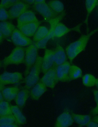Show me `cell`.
<instances>
[{
	"mask_svg": "<svg viewBox=\"0 0 98 127\" xmlns=\"http://www.w3.org/2000/svg\"><path fill=\"white\" fill-rule=\"evenodd\" d=\"M29 4L24 1L19 0L10 8L8 11L9 19L18 18L21 15L28 10Z\"/></svg>",
	"mask_w": 98,
	"mask_h": 127,
	"instance_id": "obj_9",
	"label": "cell"
},
{
	"mask_svg": "<svg viewBox=\"0 0 98 127\" xmlns=\"http://www.w3.org/2000/svg\"><path fill=\"white\" fill-rule=\"evenodd\" d=\"M4 38L3 36L1 33L0 32V44L2 42Z\"/></svg>",
	"mask_w": 98,
	"mask_h": 127,
	"instance_id": "obj_39",
	"label": "cell"
},
{
	"mask_svg": "<svg viewBox=\"0 0 98 127\" xmlns=\"http://www.w3.org/2000/svg\"><path fill=\"white\" fill-rule=\"evenodd\" d=\"M16 28L14 25L10 22L0 21V32L4 38H8L11 36Z\"/></svg>",
	"mask_w": 98,
	"mask_h": 127,
	"instance_id": "obj_21",
	"label": "cell"
},
{
	"mask_svg": "<svg viewBox=\"0 0 98 127\" xmlns=\"http://www.w3.org/2000/svg\"><path fill=\"white\" fill-rule=\"evenodd\" d=\"M9 19L8 11L0 6V21H5Z\"/></svg>",
	"mask_w": 98,
	"mask_h": 127,
	"instance_id": "obj_32",
	"label": "cell"
},
{
	"mask_svg": "<svg viewBox=\"0 0 98 127\" xmlns=\"http://www.w3.org/2000/svg\"><path fill=\"white\" fill-rule=\"evenodd\" d=\"M86 126L88 127H98V123L90 120Z\"/></svg>",
	"mask_w": 98,
	"mask_h": 127,
	"instance_id": "obj_35",
	"label": "cell"
},
{
	"mask_svg": "<svg viewBox=\"0 0 98 127\" xmlns=\"http://www.w3.org/2000/svg\"><path fill=\"white\" fill-rule=\"evenodd\" d=\"M5 87V86L2 85L0 83V91H1Z\"/></svg>",
	"mask_w": 98,
	"mask_h": 127,
	"instance_id": "obj_41",
	"label": "cell"
},
{
	"mask_svg": "<svg viewBox=\"0 0 98 127\" xmlns=\"http://www.w3.org/2000/svg\"><path fill=\"white\" fill-rule=\"evenodd\" d=\"M15 123H17L13 115L0 117V126Z\"/></svg>",
	"mask_w": 98,
	"mask_h": 127,
	"instance_id": "obj_30",
	"label": "cell"
},
{
	"mask_svg": "<svg viewBox=\"0 0 98 127\" xmlns=\"http://www.w3.org/2000/svg\"><path fill=\"white\" fill-rule=\"evenodd\" d=\"M4 100L1 91H0V102Z\"/></svg>",
	"mask_w": 98,
	"mask_h": 127,
	"instance_id": "obj_40",
	"label": "cell"
},
{
	"mask_svg": "<svg viewBox=\"0 0 98 127\" xmlns=\"http://www.w3.org/2000/svg\"><path fill=\"white\" fill-rule=\"evenodd\" d=\"M49 23L50 25V29L47 35L40 41L35 42V45L38 49H45L47 44L49 41L54 37V30L55 28L58 23V22L55 20H52Z\"/></svg>",
	"mask_w": 98,
	"mask_h": 127,
	"instance_id": "obj_13",
	"label": "cell"
},
{
	"mask_svg": "<svg viewBox=\"0 0 98 127\" xmlns=\"http://www.w3.org/2000/svg\"><path fill=\"white\" fill-rule=\"evenodd\" d=\"M23 78L22 74L20 72H5L0 74V83L4 86L14 84L19 82Z\"/></svg>",
	"mask_w": 98,
	"mask_h": 127,
	"instance_id": "obj_7",
	"label": "cell"
},
{
	"mask_svg": "<svg viewBox=\"0 0 98 127\" xmlns=\"http://www.w3.org/2000/svg\"><path fill=\"white\" fill-rule=\"evenodd\" d=\"M74 121L71 113L69 110L65 109L57 117L55 127H69L73 124Z\"/></svg>",
	"mask_w": 98,
	"mask_h": 127,
	"instance_id": "obj_11",
	"label": "cell"
},
{
	"mask_svg": "<svg viewBox=\"0 0 98 127\" xmlns=\"http://www.w3.org/2000/svg\"><path fill=\"white\" fill-rule=\"evenodd\" d=\"M54 51V64L56 66L60 65L66 61L67 55L62 47L57 43Z\"/></svg>",
	"mask_w": 98,
	"mask_h": 127,
	"instance_id": "obj_18",
	"label": "cell"
},
{
	"mask_svg": "<svg viewBox=\"0 0 98 127\" xmlns=\"http://www.w3.org/2000/svg\"><path fill=\"white\" fill-rule=\"evenodd\" d=\"M12 115L9 102L4 100L0 102V117Z\"/></svg>",
	"mask_w": 98,
	"mask_h": 127,
	"instance_id": "obj_28",
	"label": "cell"
},
{
	"mask_svg": "<svg viewBox=\"0 0 98 127\" xmlns=\"http://www.w3.org/2000/svg\"><path fill=\"white\" fill-rule=\"evenodd\" d=\"M40 23L38 21L24 24L17 28L25 35L30 37L34 36Z\"/></svg>",
	"mask_w": 98,
	"mask_h": 127,
	"instance_id": "obj_14",
	"label": "cell"
},
{
	"mask_svg": "<svg viewBox=\"0 0 98 127\" xmlns=\"http://www.w3.org/2000/svg\"><path fill=\"white\" fill-rule=\"evenodd\" d=\"M49 31L45 26H39L33 36V41L36 42L41 40L47 35Z\"/></svg>",
	"mask_w": 98,
	"mask_h": 127,
	"instance_id": "obj_25",
	"label": "cell"
},
{
	"mask_svg": "<svg viewBox=\"0 0 98 127\" xmlns=\"http://www.w3.org/2000/svg\"><path fill=\"white\" fill-rule=\"evenodd\" d=\"M38 49L35 43L33 42L25 49L24 63L25 68L24 73L25 77L28 74L36 62L38 55Z\"/></svg>",
	"mask_w": 98,
	"mask_h": 127,
	"instance_id": "obj_4",
	"label": "cell"
},
{
	"mask_svg": "<svg viewBox=\"0 0 98 127\" xmlns=\"http://www.w3.org/2000/svg\"><path fill=\"white\" fill-rule=\"evenodd\" d=\"M57 66L55 64L40 79L47 87L53 88L59 81L56 74Z\"/></svg>",
	"mask_w": 98,
	"mask_h": 127,
	"instance_id": "obj_6",
	"label": "cell"
},
{
	"mask_svg": "<svg viewBox=\"0 0 98 127\" xmlns=\"http://www.w3.org/2000/svg\"><path fill=\"white\" fill-rule=\"evenodd\" d=\"M96 87L98 88V79L97 80L96 84H95V85Z\"/></svg>",
	"mask_w": 98,
	"mask_h": 127,
	"instance_id": "obj_42",
	"label": "cell"
},
{
	"mask_svg": "<svg viewBox=\"0 0 98 127\" xmlns=\"http://www.w3.org/2000/svg\"><path fill=\"white\" fill-rule=\"evenodd\" d=\"M17 0H2L0 3V6L5 9L11 7L19 1Z\"/></svg>",
	"mask_w": 98,
	"mask_h": 127,
	"instance_id": "obj_31",
	"label": "cell"
},
{
	"mask_svg": "<svg viewBox=\"0 0 98 127\" xmlns=\"http://www.w3.org/2000/svg\"><path fill=\"white\" fill-rule=\"evenodd\" d=\"M11 37L12 42L17 46H28L33 43L31 39L16 28L13 31Z\"/></svg>",
	"mask_w": 98,
	"mask_h": 127,
	"instance_id": "obj_8",
	"label": "cell"
},
{
	"mask_svg": "<svg viewBox=\"0 0 98 127\" xmlns=\"http://www.w3.org/2000/svg\"><path fill=\"white\" fill-rule=\"evenodd\" d=\"M38 21L34 12L32 11L28 10L17 18V27L25 24Z\"/></svg>",
	"mask_w": 98,
	"mask_h": 127,
	"instance_id": "obj_17",
	"label": "cell"
},
{
	"mask_svg": "<svg viewBox=\"0 0 98 127\" xmlns=\"http://www.w3.org/2000/svg\"><path fill=\"white\" fill-rule=\"evenodd\" d=\"M90 114L94 116L98 115V105L93 108L90 111Z\"/></svg>",
	"mask_w": 98,
	"mask_h": 127,
	"instance_id": "obj_33",
	"label": "cell"
},
{
	"mask_svg": "<svg viewBox=\"0 0 98 127\" xmlns=\"http://www.w3.org/2000/svg\"><path fill=\"white\" fill-rule=\"evenodd\" d=\"M54 64V50L46 48L42 57L41 72L44 74Z\"/></svg>",
	"mask_w": 98,
	"mask_h": 127,
	"instance_id": "obj_10",
	"label": "cell"
},
{
	"mask_svg": "<svg viewBox=\"0 0 98 127\" xmlns=\"http://www.w3.org/2000/svg\"><path fill=\"white\" fill-rule=\"evenodd\" d=\"M24 1L25 3L30 4L34 3L35 2V0H24ZM28 4V3H27Z\"/></svg>",
	"mask_w": 98,
	"mask_h": 127,
	"instance_id": "obj_38",
	"label": "cell"
},
{
	"mask_svg": "<svg viewBox=\"0 0 98 127\" xmlns=\"http://www.w3.org/2000/svg\"><path fill=\"white\" fill-rule=\"evenodd\" d=\"M91 120L98 123V115L94 116Z\"/></svg>",
	"mask_w": 98,
	"mask_h": 127,
	"instance_id": "obj_37",
	"label": "cell"
},
{
	"mask_svg": "<svg viewBox=\"0 0 98 127\" xmlns=\"http://www.w3.org/2000/svg\"><path fill=\"white\" fill-rule=\"evenodd\" d=\"M25 54V49L23 47L16 46L1 61L2 66L5 69L10 65H19L24 63Z\"/></svg>",
	"mask_w": 98,
	"mask_h": 127,
	"instance_id": "obj_3",
	"label": "cell"
},
{
	"mask_svg": "<svg viewBox=\"0 0 98 127\" xmlns=\"http://www.w3.org/2000/svg\"><path fill=\"white\" fill-rule=\"evenodd\" d=\"M82 24H80L73 28H69L63 23L59 22L56 26L54 30V37L60 38L69 32L73 31L80 32V28Z\"/></svg>",
	"mask_w": 98,
	"mask_h": 127,
	"instance_id": "obj_16",
	"label": "cell"
},
{
	"mask_svg": "<svg viewBox=\"0 0 98 127\" xmlns=\"http://www.w3.org/2000/svg\"><path fill=\"white\" fill-rule=\"evenodd\" d=\"M97 79L92 74H87L83 76L82 81L85 86L87 87H90L95 85Z\"/></svg>",
	"mask_w": 98,
	"mask_h": 127,
	"instance_id": "obj_29",
	"label": "cell"
},
{
	"mask_svg": "<svg viewBox=\"0 0 98 127\" xmlns=\"http://www.w3.org/2000/svg\"><path fill=\"white\" fill-rule=\"evenodd\" d=\"M82 74V71L79 67L76 65H71L69 72V76L70 81L81 77Z\"/></svg>",
	"mask_w": 98,
	"mask_h": 127,
	"instance_id": "obj_27",
	"label": "cell"
},
{
	"mask_svg": "<svg viewBox=\"0 0 98 127\" xmlns=\"http://www.w3.org/2000/svg\"><path fill=\"white\" fill-rule=\"evenodd\" d=\"M42 57L38 55L35 64L24 79V87L30 90L39 81Z\"/></svg>",
	"mask_w": 98,
	"mask_h": 127,
	"instance_id": "obj_2",
	"label": "cell"
},
{
	"mask_svg": "<svg viewBox=\"0 0 98 127\" xmlns=\"http://www.w3.org/2000/svg\"><path fill=\"white\" fill-rule=\"evenodd\" d=\"M20 90L17 86L5 87L1 91L4 100L9 102H11L14 99Z\"/></svg>",
	"mask_w": 98,
	"mask_h": 127,
	"instance_id": "obj_20",
	"label": "cell"
},
{
	"mask_svg": "<svg viewBox=\"0 0 98 127\" xmlns=\"http://www.w3.org/2000/svg\"><path fill=\"white\" fill-rule=\"evenodd\" d=\"M34 4L35 10L42 15L47 21L60 14L54 12L46 2H35Z\"/></svg>",
	"mask_w": 98,
	"mask_h": 127,
	"instance_id": "obj_5",
	"label": "cell"
},
{
	"mask_svg": "<svg viewBox=\"0 0 98 127\" xmlns=\"http://www.w3.org/2000/svg\"><path fill=\"white\" fill-rule=\"evenodd\" d=\"M19 125L17 123H15L8 124L6 125L0 126V127H19Z\"/></svg>",
	"mask_w": 98,
	"mask_h": 127,
	"instance_id": "obj_36",
	"label": "cell"
},
{
	"mask_svg": "<svg viewBox=\"0 0 98 127\" xmlns=\"http://www.w3.org/2000/svg\"><path fill=\"white\" fill-rule=\"evenodd\" d=\"M98 30L97 28L86 34L82 35L77 40L67 46L65 52L70 62H72L78 54L85 50L91 37Z\"/></svg>",
	"mask_w": 98,
	"mask_h": 127,
	"instance_id": "obj_1",
	"label": "cell"
},
{
	"mask_svg": "<svg viewBox=\"0 0 98 127\" xmlns=\"http://www.w3.org/2000/svg\"><path fill=\"white\" fill-rule=\"evenodd\" d=\"M71 113V112H70ZM74 121L80 126H86L91 120V117L88 115H83L71 113Z\"/></svg>",
	"mask_w": 98,
	"mask_h": 127,
	"instance_id": "obj_23",
	"label": "cell"
},
{
	"mask_svg": "<svg viewBox=\"0 0 98 127\" xmlns=\"http://www.w3.org/2000/svg\"><path fill=\"white\" fill-rule=\"evenodd\" d=\"M94 98L97 105L98 104V90H94L93 91Z\"/></svg>",
	"mask_w": 98,
	"mask_h": 127,
	"instance_id": "obj_34",
	"label": "cell"
},
{
	"mask_svg": "<svg viewBox=\"0 0 98 127\" xmlns=\"http://www.w3.org/2000/svg\"><path fill=\"white\" fill-rule=\"evenodd\" d=\"M98 0H86L85 2V7L87 12V15L85 23L88 27V20L89 17L94 9L98 5Z\"/></svg>",
	"mask_w": 98,
	"mask_h": 127,
	"instance_id": "obj_26",
	"label": "cell"
},
{
	"mask_svg": "<svg viewBox=\"0 0 98 127\" xmlns=\"http://www.w3.org/2000/svg\"><path fill=\"white\" fill-rule=\"evenodd\" d=\"M12 115L19 125H23L26 122V119L21 112V109L17 106L11 105Z\"/></svg>",
	"mask_w": 98,
	"mask_h": 127,
	"instance_id": "obj_22",
	"label": "cell"
},
{
	"mask_svg": "<svg viewBox=\"0 0 98 127\" xmlns=\"http://www.w3.org/2000/svg\"><path fill=\"white\" fill-rule=\"evenodd\" d=\"M47 87L40 81L37 83L30 91V95L35 100H38L42 95L47 90Z\"/></svg>",
	"mask_w": 98,
	"mask_h": 127,
	"instance_id": "obj_15",
	"label": "cell"
},
{
	"mask_svg": "<svg viewBox=\"0 0 98 127\" xmlns=\"http://www.w3.org/2000/svg\"><path fill=\"white\" fill-rule=\"evenodd\" d=\"M30 90L24 87L19 90L14 100L17 106L22 109L24 106L30 95Z\"/></svg>",
	"mask_w": 98,
	"mask_h": 127,
	"instance_id": "obj_19",
	"label": "cell"
},
{
	"mask_svg": "<svg viewBox=\"0 0 98 127\" xmlns=\"http://www.w3.org/2000/svg\"><path fill=\"white\" fill-rule=\"evenodd\" d=\"M70 65V63L66 61L61 65L57 66L56 74L59 81L65 82L70 81L69 72Z\"/></svg>",
	"mask_w": 98,
	"mask_h": 127,
	"instance_id": "obj_12",
	"label": "cell"
},
{
	"mask_svg": "<svg viewBox=\"0 0 98 127\" xmlns=\"http://www.w3.org/2000/svg\"><path fill=\"white\" fill-rule=\"evenodd\" d=\"M47 4L54 12L58 14H60L64 11V4L60 0H51Z\"/></svg>",
	"mask_w": 98,
	"mask_h": 127,
	"instance_id": "obj_24",
	"label": "cell"
},
{
	"mask_svg": "<svg viewBox=\"0 0 98 127\" xmlns=\"http://www.w3.org/2000/svg\"><path fill=\"white\" fill-rule=\"evenodd\" d=\"M2 66V62L0 61V69Z\"/></svg>",
	"mask_w": 98,
	"mask_h": 127,
	"instance_id": "obj_43",
	"label": "cell"
}]
</instances>
